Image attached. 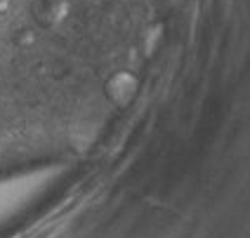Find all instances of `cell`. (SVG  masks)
Wrapping results in <instances>:
<instances>
[{"label":"cell","mask_w":250,"mask_h":238,"mask_svg":"<svg viewBox=\"0 0 250 238\" xmlns=\"http://www.w3.org/2000/svg\"><path fill=\"white\" fill-rule=\"evenodd\" d=\"M139 92V80L132 71H116L104 83V95L116 109H127Z\"/></svg>","instance_id":"cell-1"},{"label":"cell","mask_w":250,"mask_h":238,"mask_svg":"<svg viewBox=\"0 0 250 238\" xmlns=\"http://www.w3.org/2000/svg\"><path fill=\"white\" fill-rule=\"evenodd\" d=\"M33 21L41 28H57L71 14V0H33Z\"/></svg>","instance_id":"cell-2"},{"label":"cell","mask_w":250,"mask_h":238,"mask_svg":"<svg viewBox=\"0 0 250 238\" xmlns=\"http://www.w3.org/2000/svg\"><path fill=\"white\" fill-rule=\"evenodd\" d=\"M12 42L19 50H31V47H36V42H38V33H36L33 28H19V31L14 33Z\"/></svg>","instance_id":"cell-3"},{"label":"cell","mask_w":250,"mask_h":238,"mask_svg":"<svg viewBox=\"0 0 250 238\" xmlns=\"http://www.w3.org/2000/svg\"><path fill=\"white\" fill-rule=\"evenodd\" d=\"M12 10V0H0V17Z\"/></svg>","instance_id":"cell-4"}]
</instances>
